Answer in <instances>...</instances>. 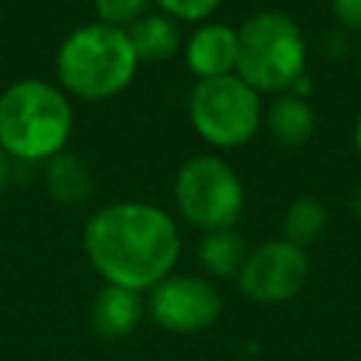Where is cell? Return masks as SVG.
<instances>
[{
    "label": "cell",
    "instance_id": "obj_8",
    "mask_svg": "<svg viewBox=\"0 0 361 361\" xmlns=\"http://www.w3.org/2000/svg\"><path fill=\"white\" fill-rule=\"evenodd\" d=\"M223 310L220 290L192 274H169L164 282H158L149 290L147 299V313L149 319L164 327L166 333H200L217 322Z\"/></svg>",
    "mask_w": 361,
    "mask_h": 361
},
{
    "label": "cell",
    "instance_id": "obj_9",
    "mask_svg": "<svg viewBox=\"0 0 361 361\" xmlns=\"http://www.w3.org/2000/svg\"><path fill=\"white\" fill-rule=\"evenodd\" d=\"M183 59L197 79L228 76L237 71V28L223 23H206L192 31L183 48Z\"/></svg>",
    "mask_w": 361,
    "mask_h": 361
},
{
    "label": "cell",
    "instance_id": "obj_19",
    "mask_svg": "<svg viewBox=\"0 0 361 361\" xmlns=\"http://www.w3.org/2000/svg\"><path fill=\"white\" fill-rule=\"evenodd\" d=\"M8 180H11V158L0 149V189H3Z\"/></svg>",
    "mask_w": 361,
    "mask_h": 361
},
{
    "label": "cell",
    "instance_id": "obj_16",
    "mask_svg": "<svg viewBox=\"0 0 361 361\" xmlns=\"http://www.w3.org/2000/svg\"><path fill=\"white\" fill-rule=\"evenodd\" d=\"M149 0H93V8L99 14V23L116 25V28H130L135 20L144 17Z\"/></svg>",
    "mask_w": 361,
    "mask_h": 361
},
{
    "label": "cell",
    "instance_id": "obj_11",
    "mask_svg": "<svg viewBox=\"0 0 361 361\" xmlns=\"http://www.w3.org/2000/svg\"><path fill=\"white\" fill-rule=\"evenodd\" d=\"M265 124H268V133L276 144L302 147V144L310 141V135L316 130V116H313V107L305 99L288 93V96H279L271 104Z\"/></svg>",
    "mask_w": 361,
    "mask_h": 361
},
{
    "label": "cell",
    "instance_id": "obj_14",
    "mask_svg": "<svg viewBox=\"0 0 361 361\" xmlns=\"http://www.w3.org/2000/svg\"><path fill=\"white\" fill-rule=\"evenodd\" d=\"M245 257V243L234 228L206 231V237L197 245V259L212 276H237Z\"/></svg>",
    "mask_w": 361,
    "mask_h": 361
},
{
    "label": "cell",
    "instance_id": "obj_12",
    "mask_svg": "<svg viewBox=\"0 0 361 361\" xmlns=\"http://www.w3.org/2000/svg\"><path fill=\"white\" fill-rule=\"evenodd\" d=\"M45 186L48 195L62 206H76L90 197L93 175L90 169L71 152H59L45 164Z\"/></svg>",
    "mask_w": 361,
    "mask_h": 361
},
{
    "label": "cell",
    "instance_id": "obj_21",
    "mask_svg": "<svg viewBox=\"0 0 361 361\" xmlns=\"http://www.w3.org/2000/svg\"><path fill=\"white\" fill-rule=\"evenodd\" d=\"M355 149H358V155H361V116H358V121H355Z\"/></svg>",
    "mask_w": 361,
    "mask_h": 361
},
{
    "label": "cell",
    "instance_id": "obj_18",
    "mask_svg": "<svg viewBox=\"0 0 361 361\" xmlns=\"http://www.w3.org/2000/svg\"><path fill=\"white\" fill-rule=\"evenodd\" d=\"M336 20L353 31H361V0H330Z\"/></svg>",
    "mask_w": 361,
    "mask_h": 361
},
{
    "label": "cell",
    "instance_id": "obj_15",
    "mask_svg": "<svg viewBox=\"0 0 361 361\" xmlns=\"http://www.w3.org/2000/svg\"><path fill=\"white\" fill-rule=\"evenodd\" d=\"M324 226H327V209L322 206L319 197H310V195L307 197H296L288 206L285 217H282L285 240L293 243V245H299V248H305L313 240H319L322 231H324Z\"/></svg>",
    "mask_w": 361,
    "mask_h": 361
},
{
    "label": "cell",
    "instance_id": "obj_13",
    "mask_svg": "<svg viewBox=\"0 0 361 361\" xmlns=\"http://www.w3.org/2000/svg\"><path fill=\"white\" fill-rule=\"evenodd\" d=\"M130 42H133V51L141 59H166L178 51L180 45V31H178V23L166 14H144L141 20H135L130 28Z\"/></svg>",
    "mask_w": 361,
    "mask_h": 361
},
{
    "label": "cell",
    "instance_id": "obj_20",
    "mask_svg": "<svg viewBox=\"0 0 361 361\" xmlns=\"http://www.w3.org/2000/svg\"><path fill=\"white\" fill-rule=\"evenodd\" d=\"M353 209H355V214L361 217V186L355 189V197H353Z\"/></svg>",
    "mask_w": 361,
    "mask_h": 361
},
{
    "label": "cell",
    "instance_id": "obj_22",
    "mask_svg": "<svg viewBox=\"0 0 361 361\" xmlns=\"http://www.w3.org/2000/svg\"><path fill=\"white\" fill-rule=\"evenodd\" d=\"M358 71H361V51H358Z\"/></svg>",
    "mask_w": 361,
    "mask_h": 361
},
{
    "label": "cell",
    "instance_id": "obj_17",
    "mask_svg": "<svg viewBox=\"0 0 361 361\" xmlns=\"http://www.w3.org/2000/svg\"><path fill=\"white\" fill-rule=\"evenodd\" d=\"M166 17L172 20H203L209 17L223 0H155Z\"/></svg>",
    "mask_w": 361,
    "mask_h": 361
},
{
    "label": "cell",
    "instance_id": "obj_7",
    "mask_svg": "<svg viewBox=\"0 0 361 361\" xmlns=\"http://www.w3.org/2000/svg\"><path fill=\"white\" fill-rule=\"evenodd\" d=\"M307 274H310V259L305 248L279 237L257 245L245 257L237 274V288L243 290V296L259 305H279L293 299L305 288Z\"/></svg>",
    "mask_w": 361,
    "mask_h": 361
},
{
    "label": "cell",
    "instance_id": "obj_4",
    "mask_svg": "<svg viewBox=\"0 0 361 361\" xmlns=\"http://www.w3.org/2000/svg\"><path fill=\"white\" fill-rule=\"evenodd\" d=\"M307 45L299 25L282 11H259L237 28V76L257 93L288 90L305 73Z\"/></svg>",
    "mask_w": 361,
    "mask_h": 361
},
{
    "label": "cell",
    "instance_id": "obj_6",
    "mask_svg": "<svg viewBox=\"0 0 361 361\" xmlns=\"http://www.w3.org/2000/svg\"><path fill=\"white\" fill-rule=\"evenodd\" d=\"M175 203L186 223L203 231L231 228L245 203L237 172L217 155L189 158L175 178Z\"/></svg>",
    "mask_w": 361,
    "mask_h": 361
},
{
    "label": "cell",
    "instance_id": "obj_2",
    "mask_svg": "<svg viewBox=\"0 0 361 361\" xmlns=\"http://www.w3.org/2000/svg\"><path fill=\"white\" fill-rule=\"evenodd\" d=\"M73 130L68 96L42 82L20 79L0 96V149L11 161L34 164L65 152Z\"/></svg>",
    "mask_w": 361,
    "mask_h": 361
},
{
    "label": "cell",
    "instance_id": "obj_3",
    "mask_svg": "<svg viewBox=\"0 0 361 361\" xmlns=\"http://www.w3.org/2000/svg\"><path fill=\"white\" fill-rule=\"evenodd\" d=\"M138 71L127 28L90 23L65 37L56 51V76L79 99L102 102L121 93Z\"/></svg>",
    "mask_w": 361,
    "mask_h": 361
},
{
    "label": "cell",
    "instance_id": "obj_1",
    "mask_svg": "<svg viewBox=\"0 0 361 361\" xmlns=\"http://www.w3.org/2000/svg\"><path fill=\"white\" fill-rule=\"evenodd\" d=\"M85 254L107 285L152 290L164 282L178 257L180 234L175 220L149 203H113L99 209L85 226Z\"/></svg>",
    "mask_w": 361,
    "mask_h": 361
},
{
    "label": "cell",
    "instance_id": "obj_10",
    "mask_svg": "<svg viewBox=\"0 0 361 361\" xmlns=\"http://www.w3.org/2000/svg\"><path fill=\"white\" fill-rule=\"evenodd\" d=\"M141 313H144V302L135 290L104 285L90 305V327L102 338H124L138 327Z\"/></svg>",
    "mask_w": 361,
    "mask_h": 361
},
{
    "label": "cell",
    "instance_id": "obj_5",
    "mask_svg": "<svg viewBox=\"0 0 361 361\" xmlns=\"http://www.w3.org/2000/svg\"><path fill=\"white\" fill-rule=\"evenodd\" d=\"M189 118L203 141L223 149L243 147L259 127V93L237 73L197 79L189 96Z\"/></svg>",
    "mask_w": 361,
    "mask_h": 361
}]
</instances>
